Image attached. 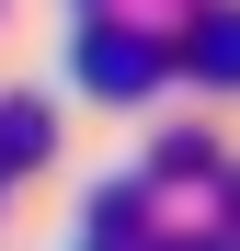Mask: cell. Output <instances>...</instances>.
Instances as JSON below:
<instances>
[{
    "label": "cell",
    "mask_w": 240,
    "mask_h": 251,
    "mask_svg": "<svg viewBox=\"0 0 240 251\" xmlns=\"http://www.w3.org/2000/svg\"><path fill=\"white\" fill-rule=\"evenodd\" d=\"M160 57H172L160 34H137V23H92V46H80V80L126 103V92H149V80H160Z\"/></svg>",
    "instance_id": "cell-1"
},
{
    "label": "cell",
    "mask_w": 240,
    "mask_h": 251,
    "mask_svg": "<svg viewBox=\"0 0 240 251\" xmlns=\"http://www.w3.org/2000/svg\"><path fill=\"white\" fill-rule=\"evenodd\" d=\"M46 160V114L34 103H0V172H34Z\"/></svg>",
    "instance_id": "cell-2"
},
{
    "label": "cell",
    "mask_w": 240,
    "mask_h": 251,
    "mask_svg": "<svg viewBox=\"0 0 240 251\" xmlns=\"http://www.w3.org/2000/svg\"><path fill=\"white\" fill-rule=\"evenodd\" d=\"M206 80H240V12H217V23H194V46H183Z\"/></svg>",
    "instance_id": "cell-3"
},
{
    "label": "cell",
    "mask_w": 240,
    "mask_h": 251,
    "mask_svg": "<svg viewBox=\"0 0 240 251\" xmlns=\"http://www.w3.org/2000/svg\"><path fill=\"white\" fill-rule=\"evenodd\" d=\"M137 228H149V217H137V194H103V205H92V240H103V251H126Z\"/></svg>",
    "instance_id": "cell-4"
}]
</instances>
